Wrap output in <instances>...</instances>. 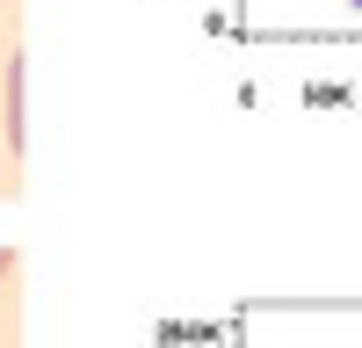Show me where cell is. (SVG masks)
<instances>
[{
	"label": "cell",
	"mask_w": 362,
	"mask_h": 348,
	"mask_svg": "<svg viewBox=\"0 0 362 348\" xmlns=\"http://www.w3.org/2000/svg\"><path fill=\"white\" fill-rule=\"evenodd\" d=\"M8 269H15V254H8V247H0V276H8Z\"/></svg>",
	"instance_id": "obj_1"
}]
</instances>
